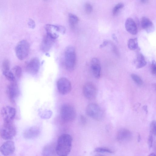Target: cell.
Wrapping results in <instances>:
<instances>
[{
  "instance_id": "41",
  "label": "cell",
  "mask_w": 156,
  "mask_h": 156,
  "mask_svg": "<svg viewBox=\"0 0 156 156\" xmlns=\"http://www.w3.org/2000/svg\"></svg>"
},
{
  "instance_id": "11",
  "label": "cell",
  "mask_w": 156,
  "mask_h": 156,
  "mask_svg": "<svg viewBox=\"0 0 156 156\" xmlns=\"http://www.w3.org/2000/svg\"><path fill=\"white\" fill-rule=\"evenodd\" d=\"M14 142L9 140L4 143L0 147V152L4 156H8L12 154L15 150Z\"/></svg>"
},
{
  "instance_id": "12",
  "label": "cell",
  "mask_w": 156,
  "mask_h": 156,
  "mask_svg": "<svg viewBox=\"0 0 156 156\" xmlns=\"http://www.w3.org/2000/svg\"><path fill=\"white\" fill-rule=\"evenodd\" d=\"M56 39L46 34L44 37L42 41L40 48L44 52L48 51L52 47Z\"/></svg>"
},
{
  "instance_id": "28",
  "label": "cell",
  "mask_w": 156,
  "mask_h": 156,
  "mask_svg": "<svg viewBox=\"0 0 156 156\" xmlns=\"http://www.w3.org/2000/svg\"><path fill=\"white\" fill-rule=\"evenodd\" d=\"M124 4L122 3H119L116 4L113 8L112 13L114 15H115L119 12V10L124 7Z\"/></svg>"
},
{
  "instance_id": "14",
  "label": "cell",
  "mask_w": 156,
  "mask_h": 156,
  "mask_svg": "<svg viewBox=\"0 0 156 156\" xmlns=\"http://www.w3.org/2000/svg\"><path fill=\"white\" fill-rule=\"evenodd\" d=\"M132 134L128 129L122 128L117 132L116 138L118 141H124L129 140L131 139Z\"/></svg>"
},
{
  "instance_id": "35",
  "label": "cell",
  "mask_w": 156,
  "mask_h": 156,
  "mask_svg": "<svg viewBox=\"0 0 156 156\" xmlns=\"http://www.w3.org/2000/svg\"><path fill=\"white\" fill-rule=\"evenodd\" d=\"M108 43V41L107 40H105L103 43L101 44L99 46L100 48H102L106 46Z\"/></svg>"
},
{
  "instance_id": "31",
  "label": "cell",
  "mask_w": 156,
  "mask_h": 156,
  "mask_svg": "<svg viewBox=\"0 0 156 156\" xmlns=\"http://www.w3.org/2000/svg\"><path fill=\"white\" fill-rule=\"evenodd\" d=\"M85 10L87 14L90 13L93 10V7L90 3H86L84 6Z\"/></svg>"
},
{
  "instance_id": "10",
  "label": "cell",
  "mask_w": 156,
  "mask_h": 156,
  "mask_svg": "<svg viewBox=\"0 0 156 156\" xmlns=\"http://www.w3.org/2000/svg\"><path fill=\"white\" fill-rule=\"evenodd\" d=\"M83 93L85 97L88 100L94 99L97 93V88L95 85L91 82L86 83L83 87Z\"/></svg>"
},
{
  "instance_id": "8",
  "label": "cell",
  "mask_w": 156,
  "mask_h": 156,
  "mask_svg": "<svg viewBox=\"0 0 156 156\" xmlns=\"http://www.w3.org/2000/svg\"><path fill=\"white\" fill-rule=\"evenodd\" d=\"M57 86L59 92L63 95L69 93L71 90V84L69 80L65 77H62L57 81Z\"/></svg>"
},
{
  "instance_id": "18",
  "label": "cell",
  "mask_w": 156,
  "mask_h": 156,
  "mask_svg": "<svg viewBox=\"0 0 156 156\" xmlns=\"http://www.w3.org/2000/svg\"><path fill=\"white\" fill-rule=\"evenodd\" d=\"M16 114V109L10 106H7L2 108L1 114L4 118H7L13 120Z\"/></svg>"
},
{
  "instance_id": "39",
  "label": "cell",
  "mask_w": 156,
  "mask_h": 156,
  "mask_svg": "<svg viewBox=\"0 0 156 156\" xmlns=\"http://www.w3.org/2000/svg\"><path fill=\"white\" fill-rule=\"evenodd\" d=\"M148 156H156V155L155 154L151 153Z\"/></svg>"
},
{
  "instance_id": "20",
  "label": "cell",
  "mask_w": 156,
  "mask_h": 156,
  "mask_svg": "<svg viewBox=\"0 0 156 156\" xmlns=\"http://www.w3.org/2000/svg\"><path fill=\"white\" fill-rule=\"evenodd\" d=\"M135 63L137 69L143 67L146 65L147 62L145 58L142 53L139 52L137 54Z\"/></svg>"
},
{
  "instance_id": "21",
  "label": "cell",
  "mask_w": 156,
  "mask_h": 156,
  "mask_svg": "<svg viewBox=\"0 0 156 156\" xmlns=\"http://www.w3.org/2000/svg\"><path fill=\"white\" fill-rule=\"evenodd\" d=\"M53 145L48 144L45 146L42 151L43 156H53L54 154V150Z\"/></svg>"
},
{
  "instance_id": "29",
  "label": "cell",
  "mask_w": 156,
  "mask_h": 156,
  "mask_svg": "<svg viewBox=\"0 0 156 156\" xmlns=\"http://www.w3.org/2000/svg\"><path fill=\"white\" fill-rule=\"evenodd\" d=\"M13 69L16 76L18 78H20L22 73V70L21 67L19 66H16L13 67Z\"/></svg>"
},
{
  "instance_id": "30",
  "label": "cell",
  "mask_w": 156,
  "mask_h": 156,
  "mask_svg": "<svg viewBox=\"0 0 156 156\" xmlns=\"http://www.w3.org/2000/svg\"><path fill=\"white\" fill-rule=\"evenodd\" d=\"M150 134L155 136L156 133V122L155 121H152L150 124Z\"/></svg>"
},
{
  "instance_id": "25",
  "label": "cell",
  "mask_w": 156,
  "mask_h": 156,
  "mask_svg": "<svg viewBox=\"0 0 156 156\" xmlns=\"http://www.w3.org/2000/svg\"><path fill=\"white\" fill-rule=\"evenodd\" d=\"M3 74L9 81L12 82H14L15 77L13 73L10 70L3 73Z\"/></svg>"
},
{
  "instance_id": "19",
  "label": "cell",
  "mask_w": 156,
  "mask_h": 156,
  "mask_svg": "<svg viewBox=\"0 0 156 156\" xmlns=\"http://www.w3.org/2000/svg\"><path fill=\"white\" fill-rule=\"evenodd\" d=\"M141 26L147 33L152 31L154 29V25L153 22L146 17H143L141 20Z\"/></svg>"
},
{
  "instance_id": "22",
  "label": "cell",
  "mask_w": 156,
  "mask_h": 156,
  "mask_svg": "<svg viewBox=\"0 0 156 156\" xmlns=\"http://www.w3.org/2000/svg\"><path fill=\"white\" fill-rule=\"evenodd\" d=\"M128 48L131 50H139L137 40L136 38L129 39L128 42Z\"/></svg>"
},
{
  "instance_id": "6",
  "label": "cell",
  "mask_w": 156,
  "mask_h": 156,
  "mask_svg": "<svg viewBox=\"0 0 156 156\" xmlns=\"http://www.w3.org/2000/svg\"><path fill=\"white\" fill-rule=\"evenodd\" d=\"M86 112L89 117L98 120H101L104 116L101 108L95 103L89 104L86 108Z\"/></svg>"
},
{
  "instance_id": "23",
  "label": "cell",
  "mask_w": 156,
  "mask_h": 156,
  "mask_svg": "<svg viewBox=\"0 0 156 156\" xmlns=\"http://www.w3.org/2000/svg\"><path fill=\"white\" fill-rule=\"evenodd\" d=\"M68 19L69 24L72 27H74L78 23L79 20L78 17L76 15L72 13L69 14Z\"/></svg>"
},
{
  "instance_id": "38",
  "label": "cell",
  "mask_w": 156,
  "mask_h": 156,
  "mask_svg": "<svg viewBox=\"0 0 156 156\" xmlns=\"http://www.w3.org/2000/svg\"><path fill=\"white\" fill-rule=\"evenodd\" d=\"M141 140V136L140 134H139L137 137V141L138 142H140Z\"/></svg>"
},
{
  "instance_id": "9",
  "label": "cell",
  "mask_w": 156,
  "mask_h": 156,
  "mask_svg": "<svg viewBox=\"0 0 156 156\" xmlns=\"http://www.w3.org/2000/svg\"><path fill=\"white\" fill-rule=\"evenodd\" d=\"M40 66L39 59L37 57L33 58L26 64V70L31 75H35L38 72Z\"/></svg>"
},
{
  "instance_id": "1",
  "label": "cell",
  "mask_w": 156,
  "mask_h": 156,
  "mask_svg": "<svg viewBox=\"0 0 156 156\" xmlns=\"http://www.w3.org/2000/svg\"><path fill=\"white\" fill-rule=\"evenodd\" d=\"M72 138L67 134H63L58 138L55 152L59 156H67L71 150Z\"/></svg>"
},
{
  "instance_id": "16",
  "label": "cell",
  "mask_w": 156,
  "mask_h": 156,
  "mask_svg": "<svg viewBox=\"0 0 156 156\" xmlns=\"http://www.w3.org/2000/svg\"><path fill=\"white\" fill-rule=\"evenodd\" d=\"M7 93L11 101L14 102L15 99L19 94L18 88L16 83L13 82L8 86Z\"/></svg>"
},
{
  "instance_id": "17",
  "label": "cell",
  "mask_w": 156,
  "mask_h": 156,
  "mask_svg": "<svg viewBox=\"0 0 156 156\" xmlns=\"http://www.w3.org/2000/svg\"><path fill=\"white\" fill-rule=\"evenodd\" d=\"M125 27L126 30L132 34L135 35L137 33L138 30L136 23L131 18H128L126 19Z\"/></svg>"
},
{
  "instance_id": "32",
  "label": "cell",
  "mask_w": 156,
  "mask_h": 156,
  "mask_svg": "<svg viewBox=\"0 0 156 156\" xmlns=\"http://www.w3.org/2000/svg\"><path fill=\"white\" fill-rule=\"evenodd\" d=\"M153 140V136L150 134L148 136L147 140V143L148 146L150 148H151L152 146Z\"/></svg>"
},
{
  "instance_id": "13",
  "label": "cell",
  "mask_w": 156,
  "mask_h": 156,
  "mask_svg": "<svg viewBox=\"0 0 156 156\" xmlns=\"http://www.w3.org/2000/svg\"><path fill=\"white\" fill-rule=\"evenodd\" d=\"M90 68L94 76L97 78L101 76V67L99 60L97 58H93L91 61Z\"/></svg>"
},
{
  "instance_id": "3",
  "label": "cell",
  "mask_w": 156,
  "mask_h": 156,
  "mask_svg": "<svg viewBox=\"0 0 156 156\" xmlns=\"http://www.w3.org/2000/svg\"><path fill=\"white\" fill-rule=\"evenodd\" d=\"M65 65L66 69L69 71L73 70L76 64V55L74 47L67 46L65 51Z\"/></svg>"
},
{
  "instance_id": "36",
  "label": "cell",
  "mask_w": 156,
  "mask_h": 156,
  "mask_svg": "<svg viewBox=\"0 0 156 156\" xmlns=\"http://www.w3.org/2000/svg\"><path fill=\"white\" fill-rule=\"evenodd\" d=\"M81 122L83 123H85L86 122V120L84 117L82 116L81 118Z\"/></svg>"
},
{
  "instance_id": "26",
  "label": "cell",
  "mask_w": 156,
  "mask_h": 156,
  "mask_svg": "<svg viewBox=\"0 0 156 156\" xmlns=\"http://www.w3.org/2000/svg\"><path fill=\"white\" fill-rule=\"evenodd\" d=\"M131 77L133 80L137 85H141L143 84V81L142 79L138 75L132 74L131 75Z\"/></svg>"
},
{
  "instance_id": "33",
  "label": "cell",
  "mask_w": 156,
  "mask_h": 156,
  "mask_svg": "<svg viewBox=\"0 0 156 156\" xmlns=\"http://www.w3.org/2000/svg\"><path fill=\"white\" fill-rule=\"evenodd\" d=\"M28 25L29 27L34 29L35 27V23L34 21L32 19H30L28 20Z\"/></svg>"
},
{
  "instance_id": "34",
  "label": "cell",
  "mask_w": 156,
  "mask_h": 156,
  "mask_svg": "<svg viewBox=\"0 0 156 156\" xmlns=\"http://www.w3.org/2000/svg\"><path fill=\"white\" fill-rule=\"evenodd\" d=\"M151 71L153 74H155L156 73V63L154 61H153L151 66Z\"/></svg>"
},
{
  "instance_id": "2",
  "label": "cell",
  "mask_w": 156,
  "mask_h": 156,
  "mask_svg": "<svg viewBox=\"0 0 156 156\" xmlns=\"http://www.w3.org/2000/svg\"><path fill=\"white\" fill-rule=\"evenodd\" d=\"M3 120V124L0 128V136L5 140L11 139L16 134V128L13 120L6 118Z\"/></svg>"
},
{
  "instance_id": "5",
  "label": "cell",
  "mask_w": 156,
  "mask_h": 156,
  "mask_svg": "<svg viewBox=\"0 0 156 156\" xmlns=\"http://www.w3.org/2000/svg\"><path fill=\"white\" fill-rule=\"evenodd\" d=\"M30 45L28 41L24 40L20 41L16 45L15 53L17 57L20 60L26 58L28 55Z\"/></svg>"
},
{
  "instance_id": "15",
  "label": "cell",
  "mask_w": 156,
  "mask_h": 156,
  "mask_svg": "<svg viewBox=\"0 0 156 156\" xmlns=\"http://www.w3.org/2000/svg\"><path fill=\"white\" fill-rule=\"evenodd\" d=\"M40 128L37 126L31 127L24 133V136L26 139H33L37 137L40 134Z\"/></svg>"
},
{
  "instance_id": "40",
  "label": "cell",
  "mask_w": 156,
  "mask_h": 156,
  "mask_svg": "<svg viewBox=\"0 0 156 156\" xmlns=\"http://www.w3.org/2000/svg\"><path fill=\"white\" fill-rule=\"evenodd\" d=\"M140 1L143 3H145L146 2H147L148 1L146 0H141Z\"/></svg>"
},
{
  "instance_id": "27",
  "label": "cell",
  "mask_w": 156,
  "mask_h": 156,
  "mask_svg": "<svg viewBox=\"0 0 156 156\" xmlns=\"http://www.w3.org/2000/svg\"><path fill=\"white\" fill-rule=\"evenodd\" d=\"M94 151L99 153H113L114 151L110 149L105 147H98L95 148Z\"/></svg>"
},
{
  "instance_id": "7",
  "label": "cell",
  "mask_w": 156,
  "mask_h": 156,
  "mask_svg": "<svg viewBox=\"0 0 156 156\" xmlns=\"http://www.w3.org/2000/svg\"><path fill=\"white\" fill-rule=\"evenodd\" d=\"M45 28L47 32L46 34L55 39L58 37V32L64 34L66 31L65 28L59 25L48 24L46 25Z\"/></svg>"
},
{
  "instance_id": "24",
  "label": "cell",
  "mask_w": 156,
  "mask_h": 156,
  "mask_svg": "<svg viewBox=\"0 0 156 156\" xmlns=\"http://www.w3.org/2000/svg\"><path fill=\"white\" fill-rule=\"evenodd\" d=\"M10 63L8 59H4L2 63V73L7 72L10 70Z\"/></svg>"
},
{
  "instance_id": "4",
  "label": "cell",
  "mask_w": 156,
  "mask_h": 156,
  "mask_svg": "<svg viewBox=\"0 0 156 156\" xmlns=\"http://www.w3.org/2000/svg\"><path fill=\"white\" fill-rule=\"evenodd\" d=\"M60 114L61 118L64 121L71 122L75 119L76 113L73 106L68 104H65L61 107Z\"/></svg>"
},
{
  "instance_id": "37",
  "label": "cell",
  "mask_w": 156,
  "mask_h": 156,
  "mask_svg": "<svg viewBox=\"0 0 156 156\" xmlns=\"http://www.w3.org/2000/svg\"><path fill=\"white\" fill-rule=\"evenodd\" d=\"M112 37L115 41H117V38L115 35V34H112Z\"/></svg>"
}]
</instances>
